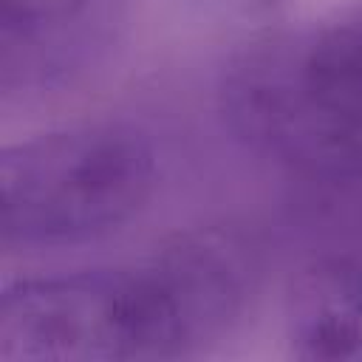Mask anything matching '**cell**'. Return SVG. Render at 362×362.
<instances>
[{
	"mask_svg": "<svg viewBox=\"0 0 362 362\" xmlns=\"http://www.w3.org/2000/svg\"><path fill=\"white\" fill-rule=\"evenodd\" d=\"M260 283L263 255L249 232L181 229L127 263L8 283L0 359H187L246 320Z\"/></svg>",
	"mask_w": 362,
	"mask_h": 362,
	"instance_id": "obj_1",
	"label": "cell"
},
{
	"mask_svg": "<svg viewBox=\"0 0 362 362\" xmlns=\"http://www.w3.org/2000/svg\"><path fill=\"white\" fill-rule=\"evenodd\" d=\"M218 113L257 158L362 187V0L246 37L218 76Z\"/></svg>",
	"mask_w": 362,
	"mask_h": 362,
	"instance_id": "obj_2",
	"label": "cell"
},
{
	"mask_svg": "<svg viewBox=\"0 0 362 362\" xmlns=\"http://www.w3.org/2000/svg\"><path fill=\"white\" fill-rule=\"evenodd\" d=\"M158 178L156 141L130 122H82L6 144L3 246L62 249L119 232L150 206Z\"/></svg>",
	"mask_w": 362,
	"mask_h": 362,
	"instance_id": "obj_3",
	"label": "cell"
},
{
	"mask_svg": "<svg viewBox=\"0 0 362 362\" xmlns=\"http://www.w3.org/2000/svg\"><path fill=\"white\" fill-rule=\"evenodd\" d=\"M133 0H0V102L37 105L102 71L127 37Z\"/></svg>",
	"mask_w": 362,
	"mask_h": 362,
	"instance_id": "obj_4",
	"label": "cell"
},
{
	"mask_svg": "<svg viewBox=\"0 0 362 362\" xmlns=\"http://www.w3.org/2000/svg\"><path fill=\"white\" fill-rule=\"evenodd\" d=\"M286 351L305 362H362V252L308 263L283 305Z\"/></svg>",
	"mask_w": 362,
	"mask_h": 362,
	"instance_id": "obj_5",
	"label": "cell"
},
{
	"mask_svg": "<svg viewBox=\"0 0 362 362\" xmlns=\"http://www.w3.org/2000/svg\"><path fill=\"white\" fill-rule=\"evenodd\" d=\"M195 11L215 23H232V25H252L255 34L274 28L283 23L291 0H187Z\"/></svg>",
	"mask_w": 362,
	"mask_h": 362,
	"instance_id": "obj_6",
	"label": "cell"
}]
</instances>
